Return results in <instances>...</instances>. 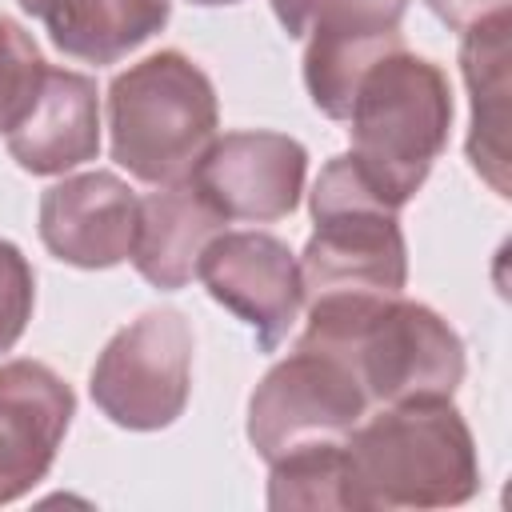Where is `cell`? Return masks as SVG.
I'll return each instance as SVG.
<instances>
[{
    "label": "cell",
    "mask_w": 512,
    "mask_h": 512,
    "mask_svg": "<svg viewBox=\"0 0 512 512\" xmlns=\"http://www.w3.org/2000/svg\"><path fill=\"white\" fill-rule=\"evenodd\" d=\"M352 512L456 508L480 492V456L452 400L384 404L344 436Z\"/></svg>",
    "instance_id": "2"
},
{
    "label": "cell",
    "mask_w": 512,
    "mask_h": 512,
    "mask_svg": "<svg viewBox=\"0 0 512 512\" xmlns=\"http://www.w3.org/2000/svg\"><path fill=\"white\" fill-rule=\"evenodd\" d=\"M196 276L204 280L208 296L224 304L232 316H240L264 352H276L280 340L292 332L304 308V284H300V260L296 252L260 228L244 232H220L200 264Z\"/></svg>",
    "instance_id": "10"
},
{
    "label": "cell",
    "mask_w": 512,
    "mask_h": 512,
    "mask_svg": "<svg viewBox=\"0 0 512 512\" xmlns=\"http://www.w3.org/2000/svg\"><path fill=\"white\" fill-rule=\"evenodd\" d=\"M8 156L32 176H64L100 152L96 80L72 68H48L40 100L4 136Z\"/></svg>",
    "instance_id": "13"
},
{
    "label": "cell",
    "mask_w": 512,
    "mask_h": 512,
    "mask_svg": "<svg viewBox=\"0 0 512 512\" xmlns=\"http://www.w3.org/2000/svg\"><path fill=\"white\" fill-rule=\"evenodd\" d=\"M20 8L48 32L56 52L96 68L136 52L172 16V0H20Z\"/></svg>",
    "instance_id": "16"
},
{
    "label": "cell",
    "mask_w": 512,
    "mask_h": 512,
    "mask_svg": "<svg viewBox=\"0 0 512 512\" xmlns=\"http://www.w3.org/2000/svg\"><path fill=\"white\" fill-rule=\"evenodd\" d=\"M280 28L304 40V88L328 120H344L360 76L404 48L408 0H272Z\"/></svg>",
    "instance_id": "8"
},
{
    "label": "cell",
    "mask_w": 512,
    "mask_h": 512,
    "mask_svg": "<svg viewBox=\"0 0 512 512\" xmlns=\"http://www.w3.org/2000/svg\"><path fill=\"white\" fill-rule=\"evenodd\" d=\"M140 196L116 172H76L44 188L40 196V240L44 248L72 268L96 272L128 260L136 240Z\"/></svg>",
    "instance_id": "12"
},
{
    "label": "cell",
    "mask_w": 512,
    "mask_h": 512,
    "mask_svg": "<svg viewBox=\"0 0 512 512\" xmlns=\"http://www.w3.org/2000/svg\"><path fill=\"white\" fill-rule=\"evenodd\" d=\"M192 4H200V8H220V4H240V0H192Z\"/></svg>",
    "instance_id": "21"
},
{
    "label": "cell",
    "mask_w": 512,
    "mask_h": 512,
    "mask_svg": "<svg viewBox=\"0 0 512 512\" xmlns=\"http://www.w3.org/2000/svg\"><path fill=\"white\" fill-rule=\"evenodd\" d=\"M104 116L112 160L152 188L188 180L220 128L208 72L176 48H160L116 72L104 96Z\"/></svg>",
    "instance_id": "4"
},
{
    "label": "cell",
    "mask_w": 512,
    "mask_h": 512,
    "mask_svg": "<svg viewBox=\"0 0 512 512\" xmlns=\"http://www.w3.org/2000/svg\"><path fill=\"white\" fill-rule=\"evenodd\" d=\"M48 60L40 56L36 40L12 20L0 16V136H8L40 100Z\"/></svg>",
    "instance_id": "18"
},
{
    "label": "cell",
    "mask_w": 512,
    "mask_h": 512,
    "mask_svg": "<svg viewBox=\"0 0 512 512\" xmlns=\"http://www.w3.org/2000/svg\"><path fill=\"white\" fill-rule=\"evenodd\" d=\"M424 4H428V12H432L444 28H452L456 36H460L464 28H472V24L488 20V16H496V12H512V0H424Z\"/></svg>",
    "instance_id": "20"
},
{
    "label": "cell",
    "mask_w": 512,
    "mask_h": 512,
    "mask_svg": "<svg viewBox=\"0 0 512 512\" xmlns=\"http://www.w3.org/2000/svg\"><path fill=\"white\" fill-rule=\"evenodd\" d=\"M512 12H496L460 32V72L468 84V164L496 192L508 196V56Z\"/></svg>",
    "instance_id": "15"
},
{
    "label": "cell",
    "mask_w": 512,
    "mask_h": 512,
    "mask_svg": "<svg viewBox=\"0 0 512 512\" xmlns=\"http://www.w3.org/2000/svg\"><path fill=\"white\" fill-rule=\"evenodd\" d=\"M76 416L72 384L44 360L0 364V504L24 500L52 468Z\"/></svg>",
    "instance_id": "11"
},
{
    "label": "cell",
    "mask_w": 512,
    "mask_h": 512,
    "mask_svg": "<svg viewBox=\"0 0 512 512\" xmlns=\"http://www.w3.org/2000/svg\"><path fill=\"white\" fill-rule=\"evenodd\" d=\"M348 156L372 192L404 208L448 148L452 88L440 64L408 48L380 56L348 104Z\"/></svg>",
    "instance_id": "3"
},
{
    "label": "cell",
    "mask_w": 512,
    "mask_h": 512,
    "mask_svg": "<svg viewBox=\"0 0 512 512\" xmlns=\"http://www.w3.org/2000/svg\"><path fill=\"white\" fill-rule=\"evenodd\" d=\"M304 344L336 352L360 380L368 404L452 400L464 380V340L428 304L400 296L312 300Z\"/></svg>",
    "instance_id": "1"
},
{
    "label": "cell",
    "mask_w": 512,
    "mask_h": 512,
    "mask_svg": "<svg viewBox=\"0 0 512 512\" xmlns=\"http://www.w3.org/2000/svg\"><path fill=\"white\" fill-rule=\"evenodd\" d=\"M368 408L372 404L356 372L336 352L296 340V348L252 388L244 432L256 456L272 464L292 448L344 440L368 416Z\"/></svg>",
    "instance_id": "7"
},
{
    "label": "cell",
    "mask_w": 512,
    "mask_h": 512,
    "mask_svg": "<svg viewBox=\"0 0 512 512\" xmlns=\"http://www.w3.org/2000/svg\"><path fill=\"white\" fill-rule=\"evenodd\" d=\"M32 308H36V272L12 240H0V356L20 344Z\"/></svg>",
    "instance_id": "19"
},
{
    "label": "cell",
    "mask_w": 512,
    "mask_h": 512,
    "mask_svg": "<svg viewBox=\"0 0 512 512\" xmlns=\"http://www.w3.org/2000/svg\"><path fill=\"white\" fill-rule=\"evenodd\" d=\"M312 236L300 260L304 304L332 296H400L408 284V244L400 208L384 204L348 152L332 156L312 192Z\"/></svg>",
    "instance_id": "5"
},
{
    "label": "cell",
    "mask_w": 512,
    "mask_h": 512,
    "mask_svg": "<svg viewBox=\"0 0 512 512\" xmlns=\"http://www.w3.org/2000/svg\"><path fill=\"white\" fill-rule=\"evenodd\" d=\"M224 216L200 196L192 180L156 184V192L140 196L132 268L160 292H180L192 284L204 248L224 232Z\"/></svg>",
    "instance_id": "14"
},
{
    "label": "cell",
    "mask_w": 512,
    "mask_h": 512,
    "mask_svg": "<svg viewBox=\"0 0 512 512\" xmlns=\"http://www.w3.org/2000/svg\"><path fill=\"white\" fill-rule=\"evenodd\" d=\"M196 336L180 308H148L100 348L88 392L92 404L128 432L176 424L192 396Z\"/></svg>",
    "instance_id": "6"
},
{
    "label": "cell",
    "mask_w": 512,
    "mask_h": 512,
    "mask_svg": "<svg viewBox=\"0 0 512 512\" xmlns=\"http://www.w3.org/2000/svg\"><path fill=\"white\" fill-rule=\"evenodd\" d=\"M268 508H340L352 512L344 440L304 444L268 464Z\"/></svg>",
    "instance_id": "17"
},
{
    "label": "cell",
    "mask_w": 512,
    "mask_h": 512,
    "mask_svg": "<svg viewBox=\"0 0 512 512\" xmlns=\"http://www.w3.org/2000/svg\"><path fill=\"white\" fill-rule=\"evenodd\" d=\"M308 176V148L288 132L240 128L216 136L192 168V184L224 220L272 224L296 212Z\"/></svg>",
    "instance_id": "9"
}]
</instances>
